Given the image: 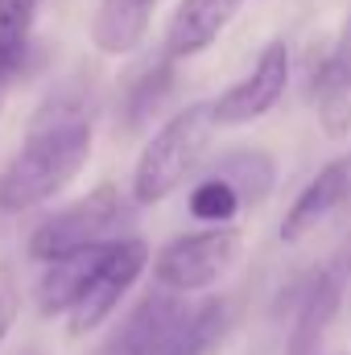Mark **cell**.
I'll return each mask as SVG.
<instances>
[{
  "instance_id": "cell-1",
  "label": "cell",
  "mask_w": 351,
  "mask_h": 355,
  "mask_svg": "<svg viewBox=\"0 0 351 355\" xmlns=\"http://www.w3.org/2000/svg\"><path fill=\"white\" fill-rule=\"evenodd\" d=\"M91 145H95L91 120L67 95H50L33 112L21 149L12 153V162L0 174V211L25 215V211L50 202L54 194H62L83 174Z\"/></svg>"
},
{
  "instance_id": "cell-2",
  "label": "cell",
  "mask_w": 351,
  "mask_h": 355,
  "mask_svg": "<svg viewBox=\"0 0 351 355\" xmlns=\"http://www.w3.org/2000/svg\"><path fill=\"white\" fill-rule=\"evenodd\" d=\"M215 132V112L211 103H190L174 112L141 149L137 170H132V202L137 207H153L162 198H170L178 186L190 178V170L203 162L207 145Z\"/></svg>"
},
{
  "instance_id": "cell-3",
  "label": "cell",
  "mask_w": 351,
  "mask_h": 355,
  "mask_svg": "<svg viewBox=\"0 0 351 355\" xmlns=\"http://www.w3.org/2000/svg\"><path fill=\"white\" fill-rule=\"evenodd\" d=\"M132 219V202L124 198L120 186L112 182H99L95 190H87L79 202L46 215L33 236H29V257L50 265L58 257H71L79 248H91V244H103V240H116L124 236V223Z\"/></svg>"
},
{
  "instance_id": "cell-4",
  "label": "cell",
  "mask_w": 351,
  "mask_h": 355,
  "mask_svg": "<svg viewBox=\"0 0 351 355\" xmlns=\"http://www.w3.org/2000/svg\"><path fill=\"white\" fill-rule=\"evenodd\" d=\"M240 232L236 227H203V232H186L174 236L157 257H153V281L162 289L174 293H198L211 289L219 277H228L232 265L240 261Z\"/></svg>"
},
{
  "instance_id": "cell-5",
  "label": "cell",
  "mask_w": 351,
  "mask_h": 355,
  "mask_svg": "<svg viewBox=\"0 0 351 355\" xmlns=\"http://www.w3.org/2000/svg\"><path fill=\"white\" fill-rule=\"evenodd\" d=\"M145 265H149V244L141 236H116V240H108V248H103L99 265L91 272L87 289L79 293V302L67 314L71 318V339L91 335L120 306V297L137 285V277L145 272Z\"/></svg>"
},
{
  "instance_id": "cell-6",
  "label": "cell",
  "mask_w": 351,
  "mask_h": 355,
  "mask_svg": "<svg viewBox=\"0 0 351 355\" xmlns=\"http://www.w3.org/2000/svg\"><path fill=\"white\" fill-rule=\"evenodd\" d=\"M285 87H289V46H285V42H268L261 54H257L252 71H248L240 83H232V87L211 103L215 124L236 128V124L261 120V116H268V112L281 103Z\"/></svg>"
},
{
  "instance_id": "cell-7",
  "label": "cell",
  "mask_w": 351,
  "mask_h": 355,
  "mask_svg": "<svg viewBox=\"0 0 351 355\" xmlns=\"http://www.w3.org/2000/svg\"><path fill=\"white\" fill-rule=\"evenodd\" d=\"M186 302H182V293L174 289H149L132 310H128V318L116 327V335L108 339V347L103 355H162L170 347V339H174V331L186 322Z\"/></svg>"
},
{
  "instance_id": "cell-8",
  "label": "cell",
  "mask_w": 351,
  "mask_h": 355,
  "mask_svg": "<svg viewBox=\"0 0 351 355\" xmlns=\"http://www.w3.org/2000/svg\"><path fill=\"white\" fill-rule=\"evenodd\" d=\"M348 194H351V157L327 162L318 174L302 186V194L289 202V211H285V219H281V240H285V244L306 240L335 207H343Z\"/></svg>"
},
{
  "instance_id": "cell-9",
  "label": "cell",
  "mask_w": 351,
  "mask_h": 355,
  "mask_svg": "<svg viewBox=\"0 0 351 355\" xmlns=\"http://www.w3.org/2000/svg\"><path fill=\"white\" fill-rule=\"evenodd\" d=\"M240 0H178L166 21V58H194L219 42V33L232 25Z\"/></svg>"
},
{
  "instance_id": "cell-10",
  "label": "cell",
  "mask_w": 351,
  "mask_h": 355,
  "mask_svg": "<svg viewBox=\"0 0 351 355\" xmlns=\"http://www.w3.org/2000/svg\"><path fill=\"white\" fill-rule=\"evenodd\" d=\"M157 0H99L91 17V46L108 58H124L145 46Z\"/></svg>"
},
{
  "instance_id": "cell-11",
  "label": "cell",
  "mask_w": 351,
  "mask_h": 355,
  "mask_svg": "<svg viewBox=\"0 0 351 355\" xmlns=\"http://www.w3.org/2000/svg\"><path fill=\"white\" fill-rule=\"evenodd\" d=\"M339 302H343V281H339V272H318V277L310 281V289L302 293V302H298L285 355H318L327 327H331L335 314H339Z\"/></svg>"
},
{
  "instance_id": "cell-12",
  "label": "cell",
  "mask_w": 351,
  "mask_h": 355,
  "mask_svg": "<svg viewBox=\"0 0 351 355\" xmlns=\"http://www.w3.org/2000/svg\"><path fill=\"white\" fill-rule=\"evenodd\" d=\"M103 248H108V240L103 244H91V248H79L71 257H58V261L46 265L42 281H37V310L46 318L71 314V306L87 289V281H91V272H95V265H99V257H103Z\"/></svg>"
},
{
  "instance_id": "cell-13",
  "label": "cell",
  "mask_w": 351,
  "mask_h": 355,
  "mask_svg": "<svg viewBox=\"0 0 351 355\" xmlns=\"http://www.w3.org/2000/svg\"><path fill=\"white\" fill-rule=\"evenodd\" d=\"M310 91H314L318 120H323L327 137H343L351 128V87L339 79L331 54L327 58H314V67H310Z\"/></svg>"
},
{
  "instance_id": "cell-14",
  "label": "cell",
  "mask_w": 351,
  "mask_h": 355,
  "mask_svg": "<svg viewBox=\"0 0 351 355\" xmlns=\"http://www.w3.org/2000/svg\"><path fill=\"white\" fill-rule=\"evenodd\" d=\"M170 87H174V58H157L153 67H145L132 83H128V91H124V120H128V128H141V124H149L153 120V112L166 103V95H170Z\"/></svg>"
},
{
  "instance_id": "cell-15",
  "label": "cell",
  "mask_w": 351,
  "mask_h": 355,
  "mask_svg": "<svg viewBox=\"0 0 351 355\" xmlns=\"http://www.w3.org/2000/svg\"><path fill=\"white\" fill-rule=\"evenodd\" d=\"M33 17H37V0H0V67L8 75L25 71Z\"/></svg>"
},
{
  "instance_id": "cell-16",
  "label": "cell",
  "mask_w": 351,
  "mask_h": 355,
  "mask_svg": "<svg viewBox=\"0 0 351 355\" xmlns=\"http://www.w3.org/2000/svg\"><path fill=\"white\" fill-rule=\"evenodd\" d=\"M215 174L228 178L236 186V194L244 198V207H248V202H261L273 190V157L264 149H232V153H223Z\"/></svg>"
},
{
  "instance_id": "cell-17",
  "label": "cell",
  "mask_w": 351,
  "mask_h": 355,
  "mask_svg": "<svg viewBox=\"0 0 351 355\" xmlns=\"http://www.w3.org/2000/svg\"><path fill=\"white\" fill-rule=\"evenodd\" d=\"M186 207H190V215H194L198 223L223 227V223H232V219L240 215L244 198L236 194V186H232V182H228L223 174H211V178H203V182L190 190Z\"/></svg>"
},
{
  "instance_id": "cell-18",
  "label": "cell",
  "mask_w": 351,
  "mask_h": 355,
  "mask_svg": "<svg viewBox=\"0 0 351 355\" xmlns=\"http://www.w3.org/2000/svg\"><path fill=\"white\" fill-rule=\"evenodd\" d=\"M223 318H228L223 302H203L198 310L186 314V322L174 331L170 347L162 355H207V347H211V343L219 339V331H223Z\"/></svg>"
},
{
  "instance_id": "cell-19",
  "label": "cell",
  "mask_w": 351,
  "mask_h": 355,
  "mask_svg": "<svg viewBox=\"0 0 351 355\" xmlns=\"http://www.w3.org/2000/svg\"><path fill=\"white\" fill-rule=\"evenodd\" d=\"M17 314H21V281H17V268L0 261V343L8 339Z\"/></svg>"
},
{
  "instance_id": "cell-20",
  "label": "cell",
  "mask_w": 351,
  "mask_h": 355,
  "mask_svg": "<svg viewBox=\"0 0 351 355\" xmlns=\"http://www.w3.org/2000/svg\"><path fill=\"white\" fill-rule=\"evenodd\" d=\"M331 62H335L339 79L351 87V12H348V21H343V29H339V42H335V50H331Z\"/></svg>"
},
{
  "instance_id": "cell-21",
  "label": "cell",
  "mask_w": 351,
  "mask_h": 355,
  "mask_svg": "<svg viewBox=\"0 0 351 355\" xmlns=\"http://www.w3.org/2000/svg\"><path fill=\"white\" fill-rule=\"evenodd\" d=\"M12 79H17V75H8V71L0 67V112H4V99H8V87H12Z\"/></svg>"
}]
</instances>
